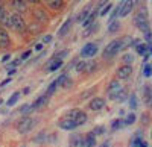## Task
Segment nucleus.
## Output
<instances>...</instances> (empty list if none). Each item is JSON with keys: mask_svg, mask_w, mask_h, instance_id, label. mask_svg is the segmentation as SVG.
<instances>
[{"mask_svg": "<svg viewBox=\"0 0 152 147\" xmlns=\"http://www.w3.org/2000/svg\"><path fill=\"white\" fill-rule=\"evenodd\" d=\"M132 44V38L131 36H123V38L119 40H113L104 50V58H111L114 55H117L119 52H122L123 49L129 47Z\"/></svg>", "mask_w": 152, "mask_h": 147, "instance_id": "1", "label": "nucleus"}, {"mask_svg": "<svg viewBox=\"0 0 152 147\" xmlns=\"http://www.w3.org/2000/svg\"><path fill=\"white\" fill-rule=\"evenodd\" d=\"M134 23L143 33L151 30L149 29V21H148V9H146V6L138 8V11L135 12V15H134Z\"/></svg>", "mask_w": 152, "mask_h": 147, "instance_id": "2", "label": "nucleus"}, {"mask_svg": "<svg viewBox=\"0 0 152 147\" xmlns=\"http://www.w3.org/2000/svg\"><path fill=\"white\" fill-rule=\"evenodd\" d=\"M11 29H14L17 32H26L28 26H26V21L23 20V17L20 14H12L11 15Z\"/></svg>", "mask_w": 152, "mask_h": 147, "instance_id": "3", "label": "nucleus"}, {"mask_svg": "<svg viewBox=\"0 0 152 147\" xmlns=\"http://www.w3.org/2000/svg\"><path fill=\"white\" fill-rule=\"evenodd\" d=\"M35 126V120L31 118V117H24L18 121V125H17V130L20 133H28L32 127Z\"/></svg>", "mask_w": 152, "mask_h": 147, "instance_id": "4", "label": "nucleus"}, {"mask_svg": "<svg viewBox=\"0 0 152 147\" xmlns=\"http://www.w3.org/2000/svg\"><path fill=\"white\" fill-rule=\"evenodd\" d=\"M97 53V44L94 43H88L81 49V56L82 58H91Z\"/></svg>", "mask_w": 152, "mask_h": 147, "instance_id": "5", "label": "nucleus"}, {"mask_svg": "<svg viewBox=\"0 0 152 147\" xmlns=\"http://www.w3.org/2000/svg\"><path fill=\"white\" fill-rule=\"evenodd\" d=\"M134 8V0H125L119 5V15L120 17H126L128 14H131V11Z\"/></svg>", "mask_w": 152, "mask_h": 147, "instance_id": "6", "label": "nucleus"}, {"mask_svg": "<svg viewBox=\"0 0 152 147\" xmlns=\"http://www.w3.org/2000/svg\"><path fill=\"white\" fill-rule=\"evenodd\" d=\"M123 88H122V85L119 83V80H111L110 82V85H108V96H110V99L111 100H114V97H116L120 91H122Z\"/></svg>", "mask_w": 152, "mask_h": 147, "instance_id": "7", "label": "nucleus"}, {"mask_svg": "<svg viewBox=\"0 0 152 147\" xmlns=\"http://www.w3.org/2000/svg\"><path fill=\"white\" fill-rule=\"evenodd\" d=\"M131 73H132V67L131 65H122L117 68V77L119 79H128L131 76Z\"/></svg>", "mask_w": 152, "mask_h": 147, "instance_id": "8", "label": "nucleus"}, {"mask_svg": "<svg viewBox=\"0 0 152 147\" xmlns=\"http://www.w3.org/2000/svg\"><path fill=\"white\" fill-rule=\"evenodd\" d=\"M58 126L61 127V129H64V130H73V129H76L78 126H76V123L73 120H70V118H62V120H59L58 121Z\"/></svg>", "mask_w": 152, "mask_h": 147, "instance_id": "9", "label": "nucleus"}, {"mask_svg": "<svg viewBox=\"0 0 152 147\" xmlns=\"http://www.w3.org/2000/svg\"><path fill=\"white\" fill-rule=\"evenodd\" d=\"M104 106H105V100L102 99V97H94V99H91V102H90L91 111H100Z\"/></svg>", "mask_w": 152, "mask_h": 147, "instance_id": "10", "label": "nucleus"}, {"mask_svg": "<svg viewBox=\"0 0 152 147\" xmlns=\"http://www.w3.org/2000/svg\"><path fill=\"white\" fill-rule=\"evenodd\" d=\"M61 67H62V61L53 56V58L47 62L46 70H47V71H55V70H58V68H61Z\"/></svg>", "mask_w": 152, "mask_h": 147, "instance_id": "11", "label": "nucleus"}, {"mask_svg": "<svg viewBox=\"0 0 152 147\" xmlns=\"http://www.w3.org/2000/svg\"><path fill=\"white\" fill-rule=\"evenodd\" d=\"M11 6L17 11V14H20V12H26V9H28V3L24 2V0H12Z\"/></svg>", "mask_w": 152, "mask_h": 147, "instance_id": "12", "label": "nucleus"}, {"mask_svg": "<svg viewBox=\"0 0 152 147\" xmlns=\"http://www.w3.org/2000/svg\"><path fill=\"white\" fill-rule=\"evenodd\" d=\"M11 40H9V35L5 29H0V47L2 49H6L9 46Z\"/></svg>", "mask_w": 152, "mask_h": 147, "instance_id": "13", "label": "nucleus"}, {"mask_svg": "<svg viewBox=\"0 0 152 147\" xmlns=\"http://www.w3.org/2000/svg\"><path fill=\"white\" fill-rule=\"evenodd\" d=\"M143 100L148 106H152V88L149 85H146L143 88Z\"/></svg>", "mask_w": 152, "mask_h": 147, "instance_id": "14", "label": "nucleus"}, {"mask_svg": "<svg viewBox=\"0 0 152 147\" xmlns=\"http://www.w3.org/2000/svg\"><path fill=\"white\" fill-rule=\"evenodd\" d=\"M70 147H84V138L81 135H78V133L72 135V138H70Z\"/></svg>", "mask_w": 152, "mask_h": 147, "instance_id": "15", "label": "nucleus"}, {"mask_svg": "<svg viewBox=\"0 0 152 147\" xmlns=\"http://www.w3.org/2000/svg\"><path fill=\"white\" fill-rule=\"evenodd\" d=\"M70 26H72V20L69 18V20L64 21V24H62V26L59 28V30H58V36H59V38H62V36L67 35V32L70 30Z\"/></svg>", "mask_w": 152, "mask_h": 147, "instance_id": "16", "label": "nucleus"}, {"mask_svg": "<svg viewBox=\"0 0 152 147\" xmlns=\"http://www.w3.org/2000/svg\"><path fill=\"white\" fill-rule=\"evenodd\" d=\"M97 17V11H91V12H88V15L85 17V20L82 21V28H87V26H90L91 23H94V18Z\"/></svg>", "mask_w": 152, "mask_h": 147, "instance_id": "17", "label": "nucleus"}, {"mask_svg": "<svg viewBox=\"0 0 152 147\" xmlns=\"http://www.w3.org/2000/svg\"><path fill=\"white\" fill-rule=\"evenodd\" d=\"M47 100H49V97L44 94V96H41V97H38V99L31 105V108H32V109H40L41 106H44V105L47 103Z\"/></svg>", "mask_w": 152, "mask_h": 147, "instance_id": "18", "label": "nucleus"}, {"mask_svg": "<svg viewBox=\"0 0 152 147\" xmlns=\"http://www.w3.org/2000/svg\"><path fill=\"white\" fill-rule=\"evenodd\" d=\"M34 15H35L37 20H40L41 23L47 21V14H46V11L41 9V8H35V9H34Z\"/></svg>", "mask_w": 152, "mask_h": 147, "instance_id": "19", "label": "nucleus"}, {"mask_svg": "<svg viewBox=\"0 0 152 147\" xmlns=\"http://www.w3.org/2000/svg\"><path fill=\"white\" fill-rule=\"evenodd\" d=\"M135 50L138 55H142V56H148L149 55V47L146 43H140V44H137L135 46Z\"/></svg>", "mask_w": 152, "mask_h": 147, "instance_id": "20", "label": "nucleus"}, {"mask_svg": "<svg viewBox=\"0 0 152 147\" xmlns=\"http://www.w3.org/2000/svg\"><path fill=\"white\" fill-rule=\"evenodd\" d=\"M46 3L52 9H61L64 6V0H46Z\"/></svg>", "mask_w": 152, "mask_h": 147, "instance_id": "21", "label": "nucleus"}, {"mask_svg": "<svg viewBox=\"0 0 152 147\" xmlns=\"http://www.w3.org/2000/svg\"><path fill=\"white\" fill-rule=\"evenodd\" d=\"M96 146V137L88 133V135L84 138V147H94Z\"/></svg>", "mask_w": 152, "mask_h": 147, "instance_id": "22", "label": "nucleus"}, {"mask_svg": "<svg viewBox=\"0 0 152 147\" xmlns=\"http://www.w3.org/2000/svg\"><path fill=\"white\" fill-rule=\"evenodd\" d=\"M87 120H88L87 114H85L84 111H81V112H79V115L76 117L75 123H76V126H81V125H85V123H87Z\"/></svg>", "mask_w": 152, "mask_h": 147, "instance_id": "23", "label": "nucleus"}, {"mask_svg": "<svg viewBox=\"0 0 152 147\" xmlns=\"http://www.w3.org/2000/svg\"><path fill=\"white\" fill-rule=\"evenodd\" d=\"M119 28H120V23H119L117 20H114V21H111V23H110V26H108V32H110V33H114V32H117V30H119Z\"/></svg>", "mask_w": 152, "mask_h": 147, "instance_id": "24", "label": "nucleus"}, {"mask_svg": "<svg viewBox=\"0 0 152 147\" xmlns=\"http://www.w3.org/2000/svg\"><path fill=\"white\" fill-rule=\"evenodd\" d=\"M18 99H20V93H14V94L9 97V100L6 102V105H8V106H14V105L17 103Z\"/></svg>", "mask_w": 152, "mask_h": 147, "instance_id": "25", "label": "nucleus"}, {"mask_svg": "<svg viewBox=\"0 0 152 147\" xmlns=\"http://www.w3.org/2000/svg\"><path fill=\"white\" fill-rule=\"evenodd\" d=\"M123 126H125V121L119 118V120H114V121H113V125H111V129H113V130H117V129H122Z\"/></svg>", "mask_w": 152, "mask_h": 147, "instance_id": "26", "label": "nucleus"}, {"mask_svg": "<svg viewBox=\"0 0 152 147\" xmlns=\"http://www.w3.org/2000/svg\"><path fill=\"white\" fill-rule=\"evenodd\" d=\"M56 87H58V83H56V80H53L52 83L49 85V88H47V93H46V96H47V97H50V96H52V94L55 93Z\"/></svg>", "mask_w": 152, "mask_h": 147, "instance_id": "27", "label": "nucleus"}, {"mask_svg": "<svg viewBox=\"0 0 152 147\" xmlns=\"http://www.w3.org/2000/svg\"><path fill=\"white\" fill-rule=\"evenodd\" d=\"M123 121H125V126H126V125H132V123H135V114H134V112H129L128 115H126V118H125Z\"/></svg>", "mask_w": 152, "mask_h": 147, "instance_id": "28", "label": "nucleus"}, {"mask_svg": "<svg viewBox=\"0 0 152 147\" xmlns=\"http://www.w3.org/2000/svg\"><path fill=\"white\" fill-rule=\"evenodd\" d=\"M126 97H128V94H126L125 90H122L116 97H114V100H116V102H125V100H126Z\"/></svg>", "mask_w": 152, "mask_h": 147, "instance_id": "29", "label": "nucleus"}, {"mask_svg": "<svg viewBox=\"0 0 152 147\" xmlns=\"http://www.w3.org/2000/svg\"><path fill=\"white\" fill-rule=\"evenodd\" d=\"M143 76L145 77H151L152 76V67L149 64H145V67H143Z\"/></svg>", "mask_w": 152, "mask_h": 147, "instance_id": "30", "label": "nucleus"}, {"mask_svg": "<svg viewBox=\"0 0 152 147\" xmlns=\"http://www.w3.org/2000/svg\"><path fill=\"white\" fill-rule=\"evenodd\" d=\"M129 108L132 109H137V96L135 94H131V97H129Z\"/></svg>", "mask_w": 152, "mask_h": 147, "instance_id": "31", "label": "nucleus"}, {"mask_svg": "<svg viewBox=\"0 0 152 147\" xmlns=\"http://www.w3.org/2000/svg\"><path fill=\"white\" fill-rule=\"evenodd\" d=\"M123 62H125V65H129V64H132V62H134V55H131V53H126V55L123 56Z\"/></svg>", "mask_w": 152, "mask_h": 147, "instance_id": "32", "label": "nucleus"}, {"mask_svg": "<svg viewBox=\"0 0 152 147\" xmlns=\"http://www.w3.org/2000/svg\"><path fill=\"white\" fill-rule=\"evenodd\" d=\"M104 130H105V127H104V126H97V127H94V129H93L90 133L96 137V135H102V133H104Z\"/></svg>", "mask_w": 152, "mask_h": 147, "instance_id": "33", "label": "nucleus"}, {"mask_svg": "<svg viewBox=\"0 0 152 147\" xmlns=\"http://www.w3.org/2000/svg\"><path fill=\"white\" fill-rule=\"evenodd\" d=\"M85 65H87V62H85V61H79V62H76V71H85Z\"/></svg>", "mask_w": 152, "mask_h": 147, "instance_id": "34", "label": "nucleus"}, {"mask_svg": "<svg viewBox=\"0 0 152 147\" xmlns=\"http://www.w3.org/2000/svg\"><path fill=\"white\" fill-rule=\"evenodd\" d=\"M87 28H88V29L84 32V35H85V36H87V35H90L93 30H96V29H97V23H91L90 26H87Z\"/></svg>", "mask_w": 152, "mask_h": 147, "instance_id": "35", "label": "nucleus"}, {"mask_svg": "<svg viewBox=\"0 0 152 147\" xmlns=\"http://www.w3.org/2000/svg\"><path fill=\"white\" fill-rule=\"evenodd\" d=\"M117 15H119V6H116V8H114V9H113V12L110 14V18H108V20H110V23L116 20V17H117Z\"/></svg>", "mask_w": 152, "mask_h": 147, "instance_id": "36", "label": "nucleus"}, {"mask_svg": "<svg viewBox=\"0 0 152 147\" xmlns=\"http://www.w3.org/2000/svg\"><path fill=\"white\" fill-rule=\"evenodd\" d=\"M111 8H113V5H111V3H107V6H104V9H102V11H100V12H99V14H100V15H107V14H108V12L111 11Z\"/></svg>", "mask_w": 152, "mask_h": 147, "instance_id": "37", "label": "nucleus"}, {"mask_svg": "<svg viewBox=\"0 0 152 147\" xmlns=\"http://www.w3.org/2000/svg\"><path fill=\"white\" fill-rule=\"evenodd\" d=\"M29 111H32L31 105H23V106L20 108V112H21V114H28Z\"/></svg>", "mask_w": 152, "mask_h": 147, "instance_id": "38", "label": "nucleus"}, {"mask_svg": "<svg viewBox=\"0 0 152 147\" xmlns=\"http://www.w3.org/2000/svg\"><path fill=\"white\" fill-rule=\"evenodd\" d=\"M87 15H88V8H87V9H84V11L81 12V14H79V17H78V20H79V21H84Z\"/></svg>", "mask_w": 152, "mask_h": 147, "instance_id": "39", "label": "nucleus"}, {"mask_svg": "<svg viewBox=\"0 0 152 147\" xmlns=\"http://www.w3.org/2000/svg\"><path fill=\"white\" fill-rule=\"evenodd\" d=\"M93 68H96V62H87L85 71H93Z\"/></svg>", "mask_w": 152, "mask_h": 147, "instance_id": "40", "label": "nucleus"}, {"mask_svg": "<svg viewBox=\"0 0 152 147\" xmlns=\"http://www.w3.org/2000/svg\"><path fill=\"white\" fill-rule=\"evenodd\" d=\"M142 143V138H134L132 141H131V144H129V147H138V144Z\"/></svg>", "mask_w": 152, "mask_h": 147, "instance_id": "41", "label": "nucleus"}, {"mask_svg": "<svg viewBox=\"0 0 152 147\" xmlns=\"http://www.w3.org/2000/svg\"><path fill=\"white\" fill-rule=\"evenodd\" d=\"M61 87H62V88H70V87H72V80L67 77L64 82H62V85H61Z\"/></svg>", "mask_w": 152, "mask_h": 147, "instance_id": "42", "label": "nucleus"}, {"mask_svg": "<svg viewBox=\"0 0 152 147\" xmlns=\"http://www.w3.org/2000/svg\"><path fill=\"white\" fill-rule=\"evenodd\" d=\"M43 44H49L50 41H52V35H46V36H43Z\"/></svg>", "mask_w": 152, "mask_h": 147, "instance_id": "43", "label": "nucleus"}, {"mask_svg": "<svg viewBox=\"0 0 152 147\" xmlns=\"http://www.w3.org/2000/svg\"><path fill=\"white\" fill-rule=\"evenodd\" d=\"M28 30H31V32H38V30H40V28H38V24H31Z\"/></svg>", "mask_w": 152, "mask_h": 147, "instance_id": "44", "label": "nucleus"}, {"mask_svg": "<svg viewBox=\"0 0 152 147\" xmlns=\"http://www.w3.org/2000/svg\"><path fill=\"white\" fill-rule=\"evenodd\" d=\"M31 53H32L31 50H28V52H24V53H23V55L20 56V59H21V61H24V59H26V58H29V56H31Z\"/></svg>", "mask_w": 152, "mask_h": 147, "instance_id": "45", "label": "nucleus"}, {"mask_svg": "<svg viewBox=\"0 0 152 147\" xmlns=\"http://www.w3.org/2000/svg\"><path fill=\"white\" fill-rule=\"evenodd\" d=\"M20 62H21V59L18 58V59H15V61H12V62H11V67H17Z\"/></svg>", "mask_w": 152, "mask_h": 147, "instance_id": "46", "label": "nucleus"}, {"mask_svg": "<svg viewBox=\"0 0 152 147\" xmlns=\"http://www.w3.org/2000/svg\"><path fill=\"white\" fill-rule=\"evenodd\" d=\"M8 83H11V77H8V79H5L2 83H0V87H5V85H8Z\"/></svg>", "mask_w": 152, "mask_h": 147, "instance_id": "47", "label": "nucleus"}, {"mask_svg": "<svg viewBox=\"0 0 152 147\" xmlns=\"http://www.w3.org/2000/svg\"><path fill=\"white\" fill-rule=\"evenodd\" d=\"M100 147H111V141H105L100 144Z\"/></svg>", "mask_w": 152, "mask_h": 147, "instance_id": "48", "label": "nucleus"}, {"mask_svg": "<svg viewBox=\"0 0 152 147\" xmlns=\"http://www.w3.org/2000/svg\"><path fill=\"white\" fill-rule=\"evenodd\" d=\"M35 50H37V52L43 50V44H35Z\"/></svg>", "mask_w": 152, "mask_h": 147, "instance_id": "49", "label": "nucleus"}, {"mask_svg": "<svg viewBox=\"0 0 152 147\" xmlns=\"http://www.w3.org/2000/svg\"><path fill=\"white\" fill-rule=\"evenodd\" d=\"M9 58H11V55H5V56L2 58V62H6V61H9Z\"/></svg>", "mask_w": 152, "mask_h": 147, "instance_id": "50", "label": "nucleus"}, {"mask_svg": "<svg viewBox=\"0 0 152 147\" xmlns=\"http://www.w3.org/2000/svg\"><path fill=\"white\" fill-rule=\"evenodd\" d=\"M138 147H148V143L146 141H142L140 144H138Z\"/></svg>", "mask_w": 152, "mask_h": 147, "instance_id": "51", "label": "nucleus"}, {"mask_svg": "<svg viewBox=\"0 0 152 147\" xmlns=\"http://www.w3.org/2000/svg\"><path fill=\"white\" fill-rule=\"evenodd\" d=\"M14 73H15V70L14 68H11V70H8V75L11 76V75H14Z\"/></svg>", "mask_w": 152, "mask_h": 147, "instance_id": "52", "label": "nucleus"}, {"mask_svg": "<svg viewBox=\"0 0 152 147\" xmlns=\"http://www.w3.org/2000/svg\"><path fill=\"white\" fill-rule=\"evenodd\" d=\"M24 2H26V3H28V2H34V3H37L38 0H24Z\"/></svg>", "mask_w": 152, "mask_h": 147, "instance_id": "53", "label": "nucleus"}, {"mask_svg": "<svg viewBox=\"0 0 152 147\" xmlns=\"http://www.w3.org/2000/svg\"><path fill=\"white\" fill-rule=\"evenodd\" d=\"M148 47H149V53L152 55V46H148Z\"/></svg>", "mask_w": 152, "mask_h": 147, "instance_id": "54", "label": "nucleus"}, {"mask_svg": "<svg viewBox=\"0 0 152 147\" xmlns=\"http://www.w3.org/2000/svg\"><path fill=\"white\" fill-rule=\"evenodd\" d=\"M0 6H3V3H2V0H0Z\"/></svg>", "mask_w": 152, "mask_h": 147, "instance_id": "55", "label": "nucleus"}, {"mask_svg": "<svg viewBox=\"0 0 152 147\" xmlns=\"http://www.w3.org/2000/svg\"><path fill=\"white\" fill-rule=\"evenodd\" d=\"M0 105H2V99H0Z\"/></svg>", "mask_w": 152, "mask_h": 147, "instance_id": "56", "label": "nucleus"}, {"mask_svg": "<svg viewBox=\"0 0 152 147\" xmlns=\"http://www.w3.org/2000/svg\"><path fill=\"white\" fill-rule=\"evenodd\" d=\"M122 2H125V0H120V3H122Z\"/></svg>", "mask_w": 152, "mask_h": 147, "instance_id": "57", "label": "nucleus"}, {"mask_svg": "<svg viewBox=\"0 0 152 147\" xmlns=\"http://www.w3.org/2000/svg\"><path fill=\"white\" fill-rule=\"evenodd\" d=\"M151 137H152V133H151Z\"/></svg>", "mask_w": 152, "mask_h": 147, "instance_id": "58", "label": "nucleus"}, {"mask_svg": "<svg viewBox=\"0 0 152 147\" xmlns=\"http://www.w3.org/2000/svg\"><path fill=\"white\" fill-rule=\"evenodd\" d=\"M23 147H24V146H23Z\"/></svg>", "mask_w": 152, "mask_h": 147, "instance_id": "59", "label": "nucleus"}]
</instances>
